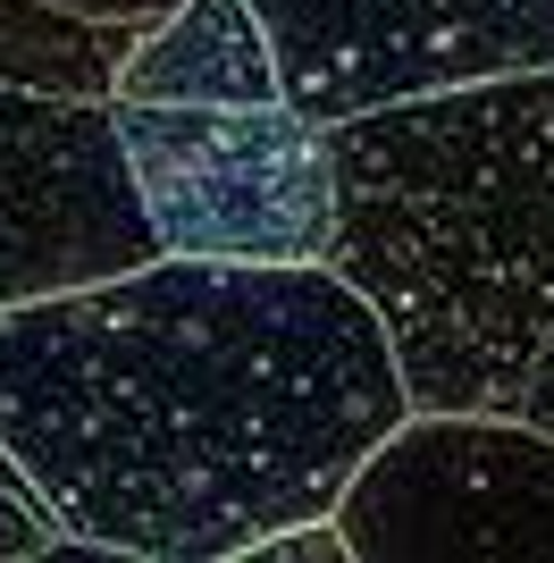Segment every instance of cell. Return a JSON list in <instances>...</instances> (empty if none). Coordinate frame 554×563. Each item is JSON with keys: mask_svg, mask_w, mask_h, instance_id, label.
Instances as JSON below:
<instances>
[{"mask_svg": "<svg viewBox=\"0 0 554 563\" xmlns=\"http://www.w3.org/2000/svg\"><path fill=\"white\" fill-rule=\"evenodd\" d=\"M51 539H59V521L34 488H9L0 479V563H43Z\"/></svg>", "mask_w": 554, "mask_h": 563, "instance_id": "9", "label": "cell"}, {"mask_svg": "<svg viewBox=\"0 0 554 563\" xmlns=\"http://www.w3.org/2000/svg\"><path fill=\"white\" fill-rule=\"evenodd\" d=\"M160 261L110 101L0 85V311Z\"/></svg>", "mask_w": 554, "mask_h": 563, "instance_id": "6", "label": "cell"}, {"mask_svg": "<svg viewBox=\"0 0 554 563\" xmlns=\"http://www.w3.org/2000/svg\"><path fill=\"white\" fill-rule=\"evenodd\" d=\"M110 101H277V51L253 0H177L118 68Z\"/></svg>", "mask_w": 554, "mask_h": 563, "instance_id": "7", "label": "cell"}, {"mask_svg": "<svg viewBox=\"0 0 554 563\" xmlns=\"http://www.w3.org/2000/svg\"><path fill=\"white\" fill-rule=\"evenodd\" d=\"M135 34L143 25H101V18L59 9V0H0V85L110 101Z\"/></svg>", "mask_w": 554, "mask_h": 563, "instance_id": "8", "label": "cell"}, {"mask_svg": "<svg viewBox=\"0 0 554 563\" xmlns=\"http://www.w3.org/2000/svg\"><path fill=\"white\" fill-rule=\"evenodd\" d=\"M277 93L302 118L378 110L512 68H554V0H253Z\"/></svg>", "mask_w": 554, "mask_h": 563, "instance_id": "5", "label": "cell"}, {"mask_svg": "<svg viewBox=\"0 0 554 563\" xmlns=\"http://www.w3.org/2000/svg\"><path fill=\"white\" fill-rule=\"evenodd\" d=\"M328 269L387 320L412 412H512L554 336V68L328 126Z\"/></svg>", "mask_w": 554, "mask_h": 563, "instance_id": "2", "label": "cell"}, {"mask_svg": "<svg viewBox=\"0 0 554 563\" xmlns=\"http://www.w3.org/2000/svg\"><path fill=\"white\" fill-rule=\"evenodd\" d=\"M152 244L185 261H328L336 152L295 101H110Z\"/></svg>", "mask_w": 554, "mask_h": 563, "instance_id": "3", "label": "cell"}, {"mask_svg": "<svg viewBox=\"0 0 554 563\" xmlns=\"http://www.w3.org/2000/svg\"><path fill=\"white\" fill-rule=\"evenodd\" d=\"M403 412L387 320L328 261L160 253L0 311V446L126 563H235L336 514Z\"/></svg>", "mask_w": 554, "mask_h": 563, "instance_id": "1", "label": "cell"}, {"mask_svg": "<svg viewBox=\"0 0 554 563\" xmlns=\"http://www.w3.org/2000/svg\"><path fill=\"white\" fill-rule=\"evenodd\" d=\"M59 9H76V18H101V25H152V18H168L177 0H59Z\"/></svg>", "mask_w": 554, "mask_h": 563, "instance_id": "10", "label": "cell"}, {"mask_svg": "<svg viewBox=\"0 0 554 563\" xmlns=\"http://www.w3.org/2000/svg\"><path fill=\"white\" fill-rule=\"evenodd\" d=\"M512 412H521V421H538V429H554V362L521 387V396H512Z\"/></svg>", "mask_w": 554, "mask_h": 563, "instance_id": "11", "label": "cell"}, {"mask_svg": "<svg viewBox=\"0 0 554 563\" xmlns=\"http://www.w3.org/2000/svg\"><path fill=\"white\" fill-rule=\"evenodd\" d=\"M546 362H554V336H546Z\"/></svg>", "mask_w": 554, "mask_h": 563, "instance_id": "12", "label": "cell"}, {"mask_svg": "<svg viewBox=\"0 0 554 563\" xmlns=\"http://www.w3.org/2000/svg\"><path fill=\"white\" fill-rule=\"evenodd\" d=\"M353 563H554V429L403 412L336 505Z\"/></svg>", "mask_w": 554, "mask_h": 563, "instance_id": "4", "label": "cell"}]
</instances>
